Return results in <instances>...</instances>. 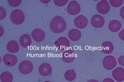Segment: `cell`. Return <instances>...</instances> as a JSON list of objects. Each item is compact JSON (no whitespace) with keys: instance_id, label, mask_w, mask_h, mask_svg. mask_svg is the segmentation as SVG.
I'll list each match as a JSON object with an SVG mask.
<instances>
[{"instance_id":"1","label":"cell","mask_w":124,"mask_h":82,"mask_svg":"<svg viewBox=\"0 0 124 82\" xmlns=\"http://www.w3.org/2000/svg\"><path fill=\"white\" fill-rule=\"evenodd\" d=\"M18 68L19 72L21 74L26 75L29 74L32 71L33 66L31 62L25 60L22 61L19 63Z\"/></svg>"},{"instance_id":"2","label":"cell","mask_w":124,"mask_h":82,"mask_svg":"<svg viewBox=\"0 0 124 82\" xmlns=\"http://www.w3.org/2000/svg\"><path fill=\"white\" fill-rule=\"evenodd\" d=\"M102 63L104 68L108 70H111L114 68L117 64L115 58L111 55L107 56L103 59Z\"/></svg>"},{"instance_id":"3","label":"cell","mask_w":124,"mask_h":82,"mask_svg":"<svg viewBox=\"0 0 124 82\" xmlns=\"http://www.w3.org/2000/svg\"><path fill=\"white\" fill-rule=\"evenodd\" d=\"M4 64L9 67H12L15 65L17 63V59L15 55L9 54L4 55L2 58Z\"/></svg>"},{"instance_id":"4","label":"cell","mask_w":124,"mask_h":82,"mask_svg":"<svg viewBox=\"0 0 124 82\" xmlns=\"http://www.w3.org/2000/svg\"><path fill=\"white\" fill-rule=\"evenodd\" d=\"M96 8L97 11L99 13L105 14L109 12L110 6L107 1L102 0L97 4Z\"/></svg>"},{"instance_id":"5","label":"cell","mask_w":124,"mask_h":82,"mask_svg":"<svg viewBox=\"0 0 124 82\" xmlns=\"http://www.w3.org/2000/svg\"><path fill=\"white\" fill-rule=\"evenodd\" d=\"M91 23L93 27L96 28H100L104 25L105 20L102 16L98 14H95L92 17Z\"/></svg>"},{"instance_id":"6","label":"cell","mask_w":124,"mask_h":82,"mask_svg":"<svg viewBox=\"0 0 124 82\" xmlns=\"http://www.w3.org/2000/svg\"><path fill=\"white\" fill-rule=\"evenodd\" d=\"M114 79L118 82L124 80V69L121 67L117 68L114 70L112 72Z\"/></svg>"},{"instance_id":"7","label":"cell","mask_w":124,"mask_h":82,"mask_svg":"<svg viewBox=\"0 0 124 82\" xmlns=\"http://www.w3.org/2000/svg\"><path fill=\"white\" fill-rule=\"evenodd\" d=\"M67 10L69 13L71 15H76L79 13L80 7L79 4L75 1L70 2L67 7Z\"/></svg>"},{"instance_id":"8","label":"cell","mask_w":124,"mask_h":82,"mask_svg":"<svg viewBox=\"0 0 124 82\" xmlns=\"http://www.w3.org/2000/svg\"><path fill=\"white\" fill-rule=\"evenodd\" d=\"M52 71V68L51 66L47 63H43L39 67V72L41 75L43 76H48L51 74Z\"/></svg>"},{"instance_id":"9","label":"cell","mask_w":124,"mask_h":82,"mask_svg":"<svg viewBox=\"0 0 124 82\" xmlns=\"http://www.w3.org/2000/svg\"><path fill=\"white\" fill-rule=\"evenodd\" d=\"M86 18L82 15L77 16L74 20V24L76 26L79 28H83L85 27L87 24Z\"/></svg>"},{"instance_id":"10","label":"cell","mask_w":124,"mask_h":82,"mask_svg":"<svg viewBox=\"0 0 124 82\" xmlns=\"http://www.w3.org/2000/svg\"><path fill=\"white\" fill-rule=\"evenodd\" d=\"M121 24L120 22L116 20H113L109 22L108 27L111 31L113 32H118L121 27Z\"/></svg>"},{"instance_id":"11","label":"cell","mask_w":124,"mask_h":82,"mask_svg":"<svg viewBox=\"0 0 124 82\" xmlns=\"http://www.w3.org/2000/svg\"><path fill=\"white\" fill-rule=\"evenodd\" d=\"M101 47L102 51L106 54L111 53L113 51L114 48L112 43L108 41L103 42L101 45Z\"/></svg>"},{"instance_id":"12","label":"cell","mask_w":124,"mask_h":82,"mask_svg":"<svg viewBox=\"0 0 124 82\" xmlns=\"http://www.w3.org/2000/svg\"><path fill=\"white\" fill-rule=\"evenodd\" d=\"M56 45L59 49L64 50L65 48L69 46V41L66 38H60L57 40Z\"/></svg>"},{"instance_id":"13","label":"cell","mask_w":124,"mask_h":82,"mask_svg":"<svg viewBox=\"0 0 124 82\" xmlns=\"http://www.w3.org/2000/svg\"><path fill=\"white\" fill-rule=\"evenodd\" d=\"M7 49L10 52L15 53L18 51L19 49V45L16 41H11L9 42L7 44Z\"/></svg>"},{"instance_id":"14","label":"cell","mask_w":124,"mask_h":82,"mask_svg":"<svg viewBox=\"0 0 124 82\" xmlns=\"http://www.w3.org/2000/svg\"><path fill=\"white\" fill-rule=\"evenodd\" d=\"M68 36L72 40L76 41L79 40L81 37V33L77 29H72L69 32Z\"/></svg>"},{"instance_id":"15","label":"cell","mask_w":124,"mask_h":82,"mask_svg":"<svg viewBox=\"0 0 124 82\" xmlns=\"http://www.w3.org/2000/svg\"><path fill=\"white\" fill-rule=\"evenodd\" d=\"M13 78L12 74L8 71L4 72L0 75V79L1 82H12Z\"/></svg>"},{"instance_id":"16","label":"cell","mask_w":124,"mask_h":82,"mask_svg":"<svg viewBox=\"0 0 124 82\" xmlns=\"http://www.w3.org/2000/svg\"><path fill=\"white\" fill-rule=\"evenodd\" d=\"M19 42L21 46L26 48L31 44V40L30 38L28 36H23L20 38Z\"/></svg>"},{"instance_id":"17","label":"cell","mask_w":124,"mask_h":82,"mask_svg":"<svg viewBox=\"0 0 124 82\" xmlns=\"http://www.w3.org/2000/svg\"><path fill=\"white\" fill-rule=\"evenodd\" d=\"M64 77L65 79L69 81H72L76 78V74L75 72L72 70L67 71L65 73Z\"/></svg>"},{"instance_id":"18","label":"cell","mask_w":124,"mask_h":82,"mask_svg":"<svg viewBox=\"0 0 124 82\" xmlns=\"http://www.w3.org/2000/svg\"><path fill=\"white\" fill-rule=\"evenodd\" d=\"M109 2L111 5L115 7H117L121 6L123 4V0H110Z\"/></svg>"},{"instance_id":"19","label":"cell","mask_w":124,"mask_h":82,"mask_svg":"<svg viewBox=\"0 0 124 82\" xmlns=\"http://www.w3.org/2000/svg\"><path fill=\"white\" fill-rule=\"evenodd\" d=\"M117 61L120 65L124 67V55L119 57L117 59Z\"/></svg>"},{"instance_id":"20","label":"cell","mask_w":124,"mask_h":82,"mask_svg":"<svg viewBox=\"0 0 124 82\" xmlns=\"http://www.w3.org/2000/svg\"><path fill=\"white\" fill-rule=\"evenodd\" d=\"M120 39L124 41V29L121 30L118 34Z\"/></svg>"},{"instance_id":"21","label":"cell","mask_w":124,"mask_h":82,"mask_svg":"<svg viewBox=\"0 0 124 82\" xmlns=\"http://www.w3.org/2000/svg\"><path fill=\"white\" fill-rule=\"evenodd\" d=\"M119 14L121 17L124 19V6L121 8Z\"/></svg>"},{"instance_id":"22","label":"cell","mask_w":124,"mask_h":82,"mask_svg":"<svg viewBox=\"0 0 124 82\" xmlns=\"http://www.w3.org/2000/svg\"><path fill=\"white\" fill-rule=\"evenodd\" d=\"M102 82H115L112 79L109 78H106L104 79Z\"/></svg>"},{"instance_id":"23","label":"cell","mask_w":124,"mask_h":82,"mask_svg":"<svg viewBox=\"0 0 124 82\" xmlns=\"http://www.w3.org/2000/svg\"><path fill=\"white\" fill-rule=\"evenodd\" d=\"M87 82H99L97 80H94V79H92L91 80L88 81Z\"/></svg>"},{"instance_id":"24","label":"cell","mask_w":124,"mask_h":82,"mask_svg":"<svg viewBox=\"0 0 124 82\" xmlns=\"http://www.w3.org/2000/svg\"><path fill=\"white\" fill-rule=\"evenodd\" d=\"M44 82H52L50 81H46Z\"/></svg>"}]
</instances>
